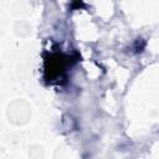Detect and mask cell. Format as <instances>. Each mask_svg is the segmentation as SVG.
<instances>
[{"instance_id":"obj_1","label":"cell","mask_w":159,"mask_h":159,"mask_svg":"<svg viewBox=\"0 0 159 159\" xmlns=\"http://www.w3.org/2000/svg\"><path fill=\"white\" fill-rule=\"evenodd\" d=\"M77 60L72 58L71 55L65 52H52L48 58L45 60V73L46 80L50 83H58L65 80L67 71L75 65Z\"/></svg>"}]
</instances>
